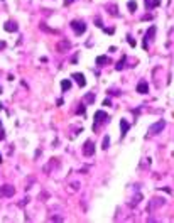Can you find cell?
<instances>
[{
  "mask_svg": "<svg viewBox=\"0 0 174 223\" xmlns=\"http://www.w3.org/2000/svg\"><path fill=\"white\" fill-rule=\"evenodd\" d=\"M101 31H105L107 34H113V32H115V29H107V27H103Z\"/></svg>",
  "mask_w": 174,
  "mask_h": 223,
  "instance_id": "obj_26",
  "label": "cell"
},
{
  "mask_svg": "<svg viewBox=\"0 0 174 223\" xmlns=\"http://www.w3.org/2000/svg\"><path fill=\"white\" fill-rule=\"evenodd\" d=\"M0 93H2V86H0Z\"/></svg>",
  "mask_w": 174,
  "mask_h": 223,
  "instance_id": "obj_32",
  "label": "cell"
},
{
  "mask_svg": "<svg viewBox=\"0 0 174 223\" xmlns=\"http://www.w3.org/2000/svg\"><path fill=\"white\" fill-rule=\"evenodd\" d=\"M127 9H129V10H130V12L134 14V12H135V10H137V3H135V2H134V0H130V2H127Z\"/></svg>",
  "mask_w": 174,
  "mask_h": 223,
  "instance_id": "obj_17",
  "label": "cell"
},
{
  "mask_svg": "<svg viewBox=\"0 0 174 223\" xmlns=\"http://www.w3.org/2000/svg\"><path fill=\"white\" fill-rule=\"evenodd\" d=\"M78 186H79V183H73V184H71V188H73V191H76V189H78Z\"/></svg>",
  "mask_w": 174,
  "mask_h": 223,
  "instance_id": "obj_27",
  "label": "cell"
},
{
  "mask_svg": "<svg viewBox=\"0 0 174 223\" xmlns=\"http://www.w3.org/2000/svg\"><path fill=\"white\" fill-rule=\"evenodd\" d=\"M76 113H81V115H83V113H85V105H83V103H81V105H79V107H78Z\"/></svg>",
  "mask_w": 174,
  "mask_h": 223,
  "instance_id": "obj_25",
  "label": "cell"
},
{
  "mask_svg": "<svg viewBox=\"0 0 174 223\" xmlns=\"http://www.w3.org/2000/svg\"><path fill=\"white\" fill-rule=\"evenodd\" d=\"M164 129H166V122H164V120H159V122L152 124V125L149 127V130H147V132H149L151 135H157V134H161Z\"/></svg>",
  "mask_w": 174,
  "mask_h": 223,
  "instance_id": "obj_4",
  "label": "cell"
},
{
  "mask_svg": "<svg viewBox=\"0 0 174 223\" xmlns=\"http://www.w3.org/2000/svg\"><path fill=\"white\" fill-rule=\"evenodd\" d=\"M127 42H129V44H130V46H134V47H135V39H134V37L130 36V34H129V36H127Z\"/></svg>",
  "mask_w": 174,
  "mask_h": 223,
  "instance_id": "obj_22",
  "label": "cell"
},
{
  "mask_svg": "<svg viewBox=\"0 0 174 223\" xmlns=\"http://www.w3.org/2000/svg\"><path fill=\"white\" fill-rule=\"evenodd\" d=\"M97 66H103V64H110V57L108 56H98L97 57Z\"/></svg>",
  "mask_w": 174,
  "mask_h": 223,
  "instance_id": "obj_14",
  "label": "cell"
},
{
  "mask_svg": "<svg viewBox=\"0 0 174 223\" xmlns=\"http://www.w3.org/2000/svg\"><path fill=\"white\" fill-rule=\"evenodd\" d=\"M144 3H145V9H147V10H152V9H155V7L161 5V0H144Z\"/></svg>",
  "mask_w": 174,
  "mask_h": 223,
  "instance_id": "obj_9",
  "label": "cell"
},
{
  "mask_svg": "<svg viewBox=\"0 0 174 223\" xmlns=\"http://www.w3.org/2000/svg\"><path fill=\"white\" fill-rule=\"evenodd\" d=\"M71 29L75 31L76 36H81V34H85V31H86V24H85L83 20H73V22H71Z\"/></svg>",
  "mask_w": 174,
  "mask_h": 223,
  "instance_id": "obj_3",
  "label": "cell"
},
{
  "mask_svg": "<svg viewBox=\"0 0 174 223\" xmlns=\"http://www.w3.org/2000/svg\"><path fill=\"white\" fill-rule=\"evenodd\" d=\"M0 162H2V154H0Z\"/></svg>",
  "mask_w": 174,
  "mask_h": 223,
  "instance_id": "obj_31",
  "label": "cell"
},
{
  "mask_svg": "<svg viewBox=\"0 0 174 223\" xmlns=\"http://www.w3.org/2000/svg\"><path fill=\"white\" fill-rule=\"evenodd\" d=\"M107 12H108L112 17H117V15H118V7H117L115 3H108V5H107Z\"/></svg>",
  "mask_w": 174,
  "mask_h": 223,
  "instance_id": "obj_12",
  "label": "cell"
},
{
  "mask_svg": "<svg viewBox=\"0 0 174 223\" xmlns=\"http://www.w3.org/2000/svg\"><path fill=\"white\" fill-rule=\"evenodd\" d=\"M155 31H157V29H155V25H151V27H149V31L145 32V36H144V49H147V47H149V42L154 39Z\"/></svg>",
  "mask_w": 174,
  "mask_h": 223,
  "instance_id": "obj_5",
  "label": "cell"
},
{
  "mask_svg": "<svg viewBox=\"0 0 174 223\" xmlns=\"http://www.w3.org/2000/svg\"><path fill=\"white\" fill-rule=\"evenodd\" d=\"M0 125H2V124H0Z\"/></svg>",
  "mask_w": 174,
  "mask_h": 223,
  "instance_id": "obj_33",
  "label": "cell"
},
{
  "mask_svg": "<svg viewBox=\"0 0 174 223\" xmlns=\"http://www.w3.org/2000/svg\"><path fill=\"white\" fill-rule=\"evenodd\" d=\"M14 193H15V189H14V186H10V184H3L2 188H0V196L12 198V196H14Z\"/></svg>",
  "mask_w": 174,
  "mask_h": 223,
  "instance_id": "obj_6",
  "label": "cell"
},
{
  "mask_svg": "<svg viewBox=\"0 0 174 223\" xmlns=\"http://www.w3.org/2000/svg\"><path fill=\"white\" fill-rule=\"evenodd\" d=\"M93 120H95V124H93V130H98V127H100L101 124H108V122H110V117H108L103 110H97V112H95Z\"/></svg>",
  "mask_w": 174,
  "mask_h": 223,
  "instance_id": "obj_1",
  "label": "cell"
},
{
  "mask_svg": "<svg viewBox=\"0 0 174 223\" xmlns=\"http://www.w3.org/2000/svg\"><path fill=\"white\" fill-rule=\"evenodd\" d=\"M73 2H75V0H64V5H66V7H68V5H71V3H73Z\"/></svg>",
  "mask_w": 174,
  "mask_h": 223,
  "instance_id": "obj_28",
  "label": "cell"
},
{
  "mask_svg": "<svg viewBox=\"0 0 174 223\" xmlns=\"http://www.w3.org/2000/svg\"><path fill=\"white\" fill-rule=\"evenodd\" d=\"M81 152H83L85 157H93V156H95V142H93L91 139H88V140L83 144Z\"/></svg>",
  "mask_w": 174,
  "mask_h": 223,
  "instance_id": "obj_2",
  "label": "cell"
},
{
  "mask_svg": "<svg viewBox=\"0 0 174 223\" xmlns=\"http://www.w3.org/2000/svg\"><path fill=\"white\" fill-rule=\"evenodd\" d=\"M71 78H73V79H76V83H78V86H79V88L86 86V79H85V74H81V73H73V74H71Z\"/></svg>",
  "mask_w": 174,
  "mask_h": 223,
  "instance_id": "obj_7",
  "label": "cell"
},
{
  "mask_svg": "<svg viewBox=\"0 0 174 223\" xmlns=\"http://www.w3.org/2000/svg\"><path fill=\"white\" fill-rule=\"evenodd\" d=\"M39 27H41L42 31H46V32H51V34H56V31H54V29H49V27H46V24H41Z\"/></svg>",
  "mask_w": 174,
  "mask_h": 223,
  "instance_id": "obj_20",
  "label": "cell"
},
{
  "mask_svg": "<svg viewBox=\"0 0 174 223\" xmlns=\"http://www.w3.org/2000/svg\"><path fill=\"white\" fill-rule=\"evenodd\" d=\"M95 24H97L98 27H100V29H103V22H101V17H95Z\"/></svg>",
  "mask_w": 174,
  "mask_h": 223,
  "instance_id": "obj_23",
  "label": "cell"
},
{
  "mask_svg": "<svg viewBox=\"0 0 174 223\" xmlns=\"http://www.w3.org/2000/svg\"><path fill=\"white\" fill-rule=\"evenodd\" d=\"M110 105H112V100H110V98H105V100H103V107H110Z\"/></svg>",
  "mask_w": 174,
  "mask_h": 223,
  "instance_id": "obj_24",
  "label": "cell"
},
{
  "mask_svg": "<svg viewBox=\"0 0 174 223\" xmlns=\"http://www.w3.org/2000/svg\"><path fill=\"white\" fill-rule=\"evenodd\" d=\"M108 146H110V137L107 135V137H103V149L107 150V149H108Z\"/></svg>",
  "mask_w": 174,
  "mask_h": 223,
  "instance_id": "obj_21",
  "label": "cell"
},
{
  "mask_svg": "<svg viewBox=\"0 0 174 223\" xmlns=\"http://www.w3.org/2000/svg\"><path fill=\"white\" fill-rule=\"evenodd\" d=\"M3 139H5V134H3V130H2V132H0V140H3Z\"/></svg>",
  "mask_w": 174,
  "mask_h": 223,
  "instance_id": "obj_30",
  "label": "cell"
},
{
  "mask_svg": "<svg viewBox=\"0 0 174 223\" xmlns=\"http://www.w3.org/2000/svg\"><path fill=\"white\" fill-rule=\"evenodd\" d=\"M61 88H63L64 91L69 90V88H71V81H69V79H63V81H61Z\"/></svg>",
  "mask_w": 174,
  "mask_h": 223,
  "instance_id": "obj_18",
  "label": "cell"
},
{
  "mask_svg": "<svg viewBox=\"0 0 174 223\" xmlns=\"http://www.w3.org/2000/svg\"><path fill=\"white\" fill-rule=\"evenodd\" d=\"M3 29L7 31V32H17V24L15 22H12V20H9V22H5V25H3Z\"/></svg>",
  "mask_w": 174,
  "mask_h": 223,
  "instance_id": "obj_10",
  "label": "cell"
},
{
  "mask_svg": "<svg viewBox=\"0 0 174 223\" xmlns=\"http://www.w3.org/2000/svg\"><path fill=\"white\" fill-rule=\"evenodd\" d=\"M2 49H5V42H3V41H0V51H2Z\"/></svg>",
  "mask_w": 174,
  "mask_h": 223,
  "instance_id": "obj_29",
  "label": "cell"
},
{
  "mask_svg": "<svg viewBox=\"0 0 174 223\" xmlns=\"http://www.w3.org/2000/svg\"><path fill=\"white\" fill-rule=\"evenodd\" d=\"M69 47H71V42H69V41H61V42L58 44V51H59V53H64V51L69 49Z\"/></svg>",
  "mask_w": 174,
  "mask_h": 223,
  "instance_id": "obj_13",
  "label": "cell"
},
{
  "mask_svg": "<svg viewBox=\"0 0 174 223\" xmlns=\"http://www.w3.org/2000/svg\"><path fill=\"white\" fill-rule=\"evenodd\" d=\"M147 91H149V85H147V81H140V83L137 85V93L145 95Z\"/></svg>",
  "mask_w": 174,
  "mask_h": 223,
  "instance_id": "obj_11",
  "label": "cell"
},
{
  "mask_svg": "<svg viewBox=\"0 0 174 223\" xmlns=\"http://www.w3.org/2000/svg\"><path fill=\"white\" fill-rule=\"evenodd\" d=\"M85 101H86V103H93V101H95V95H93V93H86V95H85Z\"/></svg>",
  "mask_w": 174,
  "mask_h": 223,
  "instance_id": "obj_19",
  "label": "cell"
},
{
  "mask_svg": "<svg viewBox=\"0 0 174 223\" xmlns=\"http://www.w3.org/2000/svg\"><path fill=\"white\" fill-rule=\"evenodd\" d=\"M159 204H164V200H162V198H161V200H152V203L149 204V211L154 210L155 206H159Z\"/></svg>",
  "mask_w": 174,
  "mask_h": 223,
  "instance_id": "obj_16",
  "label": "cell"
},
{
  "mask_svg": "<svg viewBox=\"0 0 174 223\" xmlns=\"http://www.w3.org/2000/svg\"><path fill=\"white\" fill-rule=\"evenodd\" d=\"M130 129V124L127 120H120V139H123L127 135V132Z\"/></svg>",
  "mask_w": 174,
  "mask_h": 223,
  "instance_id": "obj_8",
  "label": "cell"
},
{
  "mask_svg": "<svg viewBox=\"0 0 174 223\" xmlns=\"http://www.w3.org/2000/svg\"><path fill=\"white\" fill-rule=\"evenodd\" d=\"M125 61H127V56L123 54V56H122V59H120V61L117 63V66H115L117 71H120V69H123V68H125Z\"/></svg>",
  "mask_w": 174,
  "mask_h": 223,
  "instance_id": "obj_15",
  "label": "cell"
}]
</instances>
